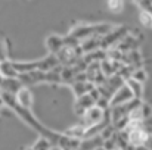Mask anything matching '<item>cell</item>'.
<instances>
[{"instance_id":"cell-1","label":"cell","mask_w":152,"mask_h":150,"mask_svg":"<svg viewBox=\"0 0 152 150\" xmlns=\"http://www.w3.org/2000/svg\"><path fill=\"white\" fill-rule=\"evenodd\" d=\"M127 140V144L132 147H139L143 146L149 137V133L143 128V125H139L136 128H130V130H123L121 131Z\"/></svg>"},{"instance_id":"cell-2","label":"cell","mask_w":152,"mask_h":150,"mask_svg":"<svg viewBox=\"0 0 152 150\" xmlns=\"http://www.w3.org/2000/svg\"><path fill=\"white\" fill-rule=\"evenodd\" d=\"M126 36H127V28L126 27L114 28L111 33H108L106 36H103L101 38V49L109 50V49H112V47H115Z\"/></svg>"},{"instance_id":"cell-3","label":"cell","mask_w":152,"mask_h":150,"mask_svg":"<svg viewBox=\"0 0 152 150\" xmlns=\"http://www.w3.org/2000/svg\"><path fill=\"white\" fill-rule=\"evenodd\" d=\"M103 112H105V110H102L101 107H98L96 104L92 106V107L87 109L86 113L83 115V122H81V125L86 127V128H89V127H92V125H96V124L102 122V119H103Z\"/></svg>"},{"instance_id":"cell-4","label":"cell","mask_w":152,"mask_h":150,"mask_svg":"<svg viewBox=\"0 0 152 150\" xmlns=\"http://www.w3.org/2000/svg\"><path fill=\"white\" fill-rule=\"evenodd\" d=\"M132 99H134V97H133V93H132V91H130V88L124 84L121 88H118V90L112 94V97H111V100H109V107L124 104V103L130 101Z\"/></svg>"},{"instance_id":"cell-5","label":"cell","mask_w":152,"mask_h":150,"mask_svg":"<svg viewBox=\"0 0 152 150\" xmlns=\"http://www.w3.org/2000/svg\"><path fill=\"white\" fill-rule=\"evenodd\" d=\"M69 34L74 36V37L81 43L83 40H86V38L95 36V28H93V25H78V27H75Z\"/></svg>"},{"instance_id":"cell-6","label":"cell","mask_w":152,"mask_h":150,"mask_svg":"<svg viewBox=\"0 0 152 150\" xmlns=\"http://www.w3.org/2000/svg\"><path fill=\"white\" fill-rule=\"evenodd\" d=\"M0 87H1V90L4 93H9V94L16 96V93L22 88V84L19 83L18 78H4Z\"/></svg>"},{"instance_id":"cell-7","label":"cell","mask_w":152,"mask_h":150,"mask_svg":"<svg viewBox=\"0 0 152 150\" xmlns=\"http://www.w3.org/2000/svg\"><path fill=\"white\" fill-rule=\"evenodd\" d=\"M101 38L102 37H98V36H93V37H89L86 40H83L80 43L81 49H83V53H92V51H96V50H101Z\"/></svg>"},{"instance_id":"cell-8","label":"cell","mask_w":152,"mask_h":150,"mask_svg":"<svg viewBox=\"0 0 152 150\" xmlns=\"http://www.w3.org/2000/svg\"><path fill=\"white\" fill-rule=\"evenodd\" d=\"M95 104H96L95 100L92 99L89 94H84V96L78 97V100H77V103H75V112H77L80 116H83V115L86 113V110L90 109V107L95 106Z\"/></svg>"},{"instance_id":"cell-9","label":"cell","mask_w":152,"mask_h":150,"mask_svg":"<svg viewBox=\"0 0 152 150\" xmlns=\"http://www.w3.org/2000/svg\"><path fill=\"white\" fill-rule=\"evenodd\" d=\"M103 144V140H102L101 136H95V137H90V138H83L80 141V150H96L98 147H102Z\"/></svg>"},{"instance_id":"cell-10","label":"cell","mask_w":152,"mask_h":150,"mask_svg":"<svg viewBox=\"0 0 152 150\" xmlns=\"http://www.w3.org/2000/svg\"><path fill=\"white\" fill-rule=\"evenodd\" d=\"M136 46H137V40L133 37V36H126L117 46H115V49H118L121 53H129V51H132V50H136Z\"/></svg>"},{"instance_id":"cell-11","label":"cell","mask_w":152,"mask_h":150,"mask_svg":"<svg viewBox=\"0 0 152 150\" xmlns=\"http://www.w3.org/2000/svg\"><path fill=\"white\" fill-rule=\"evenodd\" d=\"M71 86H72V91L75 93L77 97H81V96L90 93V91L96 87V86H95L93 83H90V81H84V83H72Z\"/></svg>"},{"instance_id":"cell-12","label":"cell","mask_w":152,"mask_h":150,"mask_svg":"<svg viewBox=\"0 0 152 150\" xmlns=\"http://www.w3.org/2000/svg\"><path fill=\"white\" fill-rule=\"evenodd\" d=\"M77 74H80V71L75 68V66H62V71H61V83H68V84H72Z\"/></svg>"},{"instance_id":"cell-13","label":"cell","mask_w":152,"mask_h":150,"mask_svg":"<svg viewBox=\"0 0 152 150\" xmlns=\"http://www.w3.org/2000/svg\"><path fill=\"white\" fill-rule=\"evenodd\" d=\"M58 65H59V62H58V59H56L55 54H49L48 57H45L42 60H37V69L39 71H43V72L50 71V69H53Z\"/></svg>"},{"instance_id":"cell-14","label":"cell","mask_w":152,"mask_h":150,"mask_svg":"<svg viewBox=\"0 0 152 150\" xmlns=\"http://www.w3.org/2000/svg\"><path fill=\"white\" fill-rule=\"evenodd\" d=\"M16 101L22 106V107H27V109H30L31 107V104H33V96H31V91L28 90V88H21L18 93H16Z\"/></svg>"},{"instance_id":"cell-15","label":"cell","mask_w":152,"mask_h":150,"mask_svg":"<svg viewBox=\"0 0 152 150\" xmlns=\"http://www.w3.org/2000/svg\"><path fill=\"white\" fill-rule=\"evenodd\" d=\"M46 46H48V49H49V51H50L52 54H56L59 50L64 47V40H62V37L53 34V36H49V37H48Z\"/></svg>"},{"instance_id":"cell-16","label":"cell","mask_w":152,"mask_h":150,"mask_svg":"<svg viewBox=\"0 0 152 150\" xmlns=\"http://www.w3.org/2000/svg\"><path fill=\"white\" fill-rule=\"evenodd\" d=\"M0 74L3 78H18V72L13 68V63L9 60H1L0 62Z\"/></svg>"},{"instance_id":"cell-17","label":"cell","mask_w":152,"mask_h":150,"mask_svg":"<svg viewBox=\"0 0 152 150\" xmlns=\"http://www.w3.org/2000/svg\"><path fill=\"white\" fill-rule=\"evenodd\" d=\"M12 63H13V68L18 72V75L28 74V72L37 69V62H12Z\"/></svg>"},{"instance_id":"cell-18","label":"cell","mask_w":152,"mask_h":150,"mask_svg":"<svg viewBox=\"0 0 152 150\" xmlns=\"http://www.w3.org/2000/svg\"><path fill=\"white\" fill-rule=\"evenodd\" d=\"M126 86L130 88V91L133 93V97H134V99H140V97H142V93H143V86H142V83H139V81H136V80H133V78H129V80L126 81Z\"/></svg>"},{"instance_id":"cell-19","label":"cell","mask_w":152,"mask_h":150,"mask_svg":"<svg viewBox=\"0 0 152 150\" xmlns=\"http://www.w3.org/2000/svg\"><path fill=\"white\" fill-rule=\"evenodd\" d=\"M84 131H86V127H83V125H75V127L66 130L64 134H65L66 137H69V138H75V140H80V141H81L83 137H84Z\"/></svg>"},{"instance_id":"cell-20","label":"cell","mask_w":152,"mask_h":150,"mask_svg":"<svg viewBox=\"0 0 152 150\" xmlns=\"http://www.w3.org/2000/svg\"><path fill=\"white\" fill-rule=\"evenodd\" d=\"M115 133H117V130L114 128V125L112 124H109V125H106L103 130H102V133L99 134L102 137V140L105 141V140H109V138H112L114 136H115Z\"/></svg>"},{"instance_id":"cell-21","label":"cell","mask_w":152,"mask_h":150,"mask_svg":"<svg viewBox=\"0 0 152 150\" xmlns=\"http://www.w3.org/2000/svg\"><path fill=\"white\" fill-rule=\"evenodd\" d=\"M139 21H140V24H142L143 27H148V28L152 27V15L148 13V12H145V10H140V13H139Z\"/></svg>"},{"instance_id":"cell-22","label":"cell","mask_w":152,"mask_h":150,"mask_svg":"<svg viewBox=\"0 0 152 150\" xmlns=\"http://www.w3.org/2000/svg\"><path fill=\"white\" fill-rule=\"evenodd\" d=\"M62 40H64V46H66V47H72L74 49V47L80 46V41L71 34H68L66 37H62Z\"/></svg>"},{"instance_id":"cell-23","label":"cell","mask_w":152,"mask_h":150,"mask_svg":"<svg viewBox=\"0 0 152 150\" xmlns=\"http://www.w3.org/2000/svg\"><path fill=\"white\" fill-rule=\"evenodd\" d=\"M124 6L123 0H108V7L111 12H121Z\"/></svg>"},{"instance_id":"cell-24","label":"cell","mask_w":152,"mask_h":150,"mask_svg":"<svg viewBox=\"0 0 152 150\" xmlns=\"http://www.w3.org/2000/svg\"><path fill=\"white\" fill-rule=\"evenodd\" d=\"M52 146V143L48 140V138H45V137H42L34 146H33V149L34 150H49Z\"/></svg>"},{"instance_id":"cell-25","label":"cell","mask_w":152,"mask_h":150,"mask_svg":"<svg viewBox=\"0 0 152 150\" xmlns=\"http://www.w3.org/2000/svg\"><path fill=\"white\" fill-rule=\"evenodd\" d=\"M146 77H148V75H146V72H145L143 69H140V68L134 69V72L132 74V78H133V80H136V81H139V83H142V84L146 81Z\"/></svg>"},{"instance_id":"cell-26","label":"cell","mask_w":152,"mask_h":150,"mask_svg":"<svg viewBox=\"0 0 152 150\" xmlns=\"http://www.w3.org/2000/svg\"><path fill=\"white\" fill-rule=\"evenodd\" d=\"M137 4H139L140 10H145L152 15V0H140Z\"/></svg>"},{"instance_id":"cell-27","label":"cell","mask_w":152,"mask_h":150,"mask_svg":"<svg viewBox=\"0 0 152 150\" xmlns=\"http://www.w3.org/2000/svg\"><path fill=\"white\" fill-rule=\"evenodd\" d=\"M102 147L105 150H114L117 147V143H115V138L112 137V138H109V140H105L103 141V144H102Z\"/></svg>"},{"instance_id":"cell-28","label":"cell","mask_w":152,"mask_h":150,"mask_svg":"<svg viewBox=\"0 0 152 150\" xmlns=\"http://www.w3.org/2000/svg\"><path fill=\"white\" fill-rule=\"evenodd\" d=\"M142 125H143V128H145L149 134H152V116L145 118V119L142 121Z\"/></svg>"},{"instance_id":"cell-29","label":"cell","mask_w":152,"mask_h":150,"mask_svg":"<svg viewBox=\"0 0 152 150\" xmlns=\"http://www.w3.org/2000/svg\"><path fill=\"white\" fill-rule=\"evenodd\" d=\"M1 60H6V54H4V47H3V43L0 41V62Z\"/></svg>"},{"instance_id":"cell-30","label":"cell","mask_w":152,"mask_h":150,"mask_svg":"<svg viewBox=\"0 0 152 150\" xmlns=\"http://www.w3.org/2000/svg\"><path fill=\"white\" fill-rule=\"evenodd\" d=\"M143 146L148 150H152V134H149V137H148V140H146V143H145Z\"/></svg>"},{"instance_id":"cell-31","label":"cell","mask_w":152,"mask_h":150,"mask_svg":"<svg viewBox=\"0 0 152 150\" xmlns=\"http://www.w3.org/2000/svg\"><path fill=\"white\" fill-rule=\"evenodd\" d=\"M49 150H64V149H62L61 146H58V144H52Z\"/></svg>"},{"instance_id":"cell-32","label":"cell","mask_w":152,"mask_h":150,"mask_svg":"<svg viewBox=\"0 0 152 150\" xmlns=\"http://www.w3.org/2000/svg\"><path fill=\"white\" fill-rule=\"evenodd\" d=\"M3 80H4V78H3V75L0 74V86H1V83H3Z\"/></svg>"},{"instance_id":"cell-33","label":"cell","mask_w":152,"mask_h":150,"mask_svg":"<svg viewBox=\"0 0 152 150\" xmlns=\"http://www.w3.org/2000/svg\"><path fill=\"white\" fill-rule=\"evenodd\" d=\"M3 104V100H1V91H0V106Z\"/></svg>"},{"instance_id":"cell-34","label":"cell","mask_w":152,"mask_h":150,"mask_svg":"<svg viewBox=\"0 0 152 150\" xmlns=\"http://www.w3.org/2000/svg\"><path fill=\"white\" fill-rule=\"evenodd\" d=\"M96 150H105V149H103V147H98V149H96Z\"/></svg>"},{"instance_id":"cell-35","label":"cell","mask_w":152,"mask_h":150,"mask_svg":"<svg viewBox=\"0 0 152 150\" xmlns=\"http://www.w3.org/2000/svg\"><path fill=\"white\" fill-rule=\"evenodd\" d=\"M114 150H123V149H120V147H115V149H114Z\"/></svg>"},{"instance_id":"cell-36","label":"cell","mask_w":152,"mask_h":150,"mask_svg":"<svg viewBox=\"0 0 152 150\" xmlns=\"http://www.w3.org/2000/svg\"><path fill=\"white\" fill-rule=\"evenodd\" d=\"M133 1H136V3H139V1H140V0H133Z\"/></svg>"},{"instance_id":"cell-37","label":"cell","mask_w":152,"mask_h":150,"mask_svg":"<svg viewBox=\"0 0 152 150\" xmlns=\"http://www.w3.org/2000/svg\"><path fill=\"white\" fill-rule=\"evenodd\" d=\"M27 150H34V149H33V147H30V149H27Z\"/></svg>"},{"instance_id":"cell-38","label":"cell","mask_w":152,"mask_h":150,"mask_svg":"<svg viewBox=\"0 0 152 150\" xmlns=\"http://www.w3.org/2000/svg\"><path fill=\"white\" fill-rule=\"evenodd\" d=\"M74 150H80V149H74Z\"/></svg>"}]
</instances>
